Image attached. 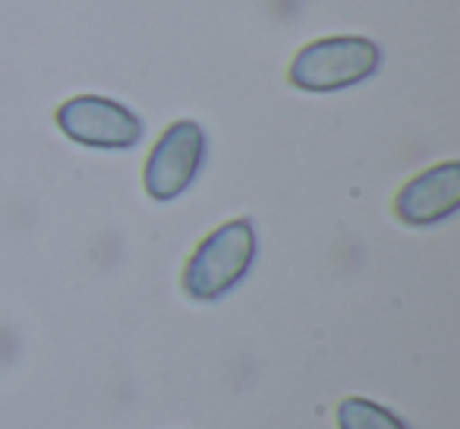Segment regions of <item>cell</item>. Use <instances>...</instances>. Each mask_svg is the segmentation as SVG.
<instances>
[{"label":"cell","instance_id":"1","mask_svg":"<svg viewBox=\"0 0 460 429\" xmlns=\"http://www.w3.org/2000/svg\"><path fill=\"white\" fill-rule=\"evenodd\" d=\"M252 259H256V231L250 221H224L190 256L183 269V290L192 300H217L243 282Z\"/></svg>","mask_w":460,"mask_h":429},{"label":"cell","instance_id":"2","mask_svg":"<svg viewBox=\"0 0 460 429\" xmlns=\"http://www.w3.org/2000/svg\"><path fill=\"white\" fill-rule=\"evenodd\" d=\"M382 64V51L369 39H319L290 64V83L303 92H338L369 79Z\"/></svg>","mask_w":460,"mask_h":429},{"label":"cell","instance_id":"3","mask_svg":"<svg viewBox=\"0 0 460 429\" xmlns=\"http://www.w3.org/2000/svg\"><path fill=\"white\" fill-rule=\"evenodd\" d=\"M58 127L89 148H133L142 139V121L120 102L76 95L58 108Z\"/></svg>","mask_w":460,"mask_h":429},{"label":"cell","instance_id":"4","mask_svg":"<svg viewBox=\"0 0 460 429\" xmlns=\"http://www.w3.org/2000/svg\"><path fill=\"white\" fill-rule=\"evenodd\" d=\"M205 158V133L199 123L177 121L164 130L158 142H155L152 155L146 161V192L158 202L177 199L186 186L196 180L199 167Z\"/></svg>","mask_w":460,"mask_h":429},{"label":"cell","instance_id":"5","mask_svg":"<svg viewBox=\"0 0 460 429\" xmlns=\"http://www.w3.org/2000/svg\"><path fill=\"white\" fill-rule=\"evenodd\" d=\"M460 205V165L447 161V165L429 167L426 174L413 177L410 183L401 186L394 199V215L403 225H435L454 215Z\"/></svg>","mask_w":460,"mask_h":429},{"label":"cell","instance_id":"6","mask_svg":"<svg viewBox=\"0 0 460 429\" xmlns=\"http://www.w3.org/2000/svg\"><path fill=\"white\" fill-rule=\"evenodd\" d=\"M338 426L341 429H407L391 410L369 398H344L338 404Z\"/></svg>","mask_w":460,"mask_h":429}]
</instances>
